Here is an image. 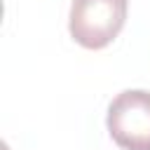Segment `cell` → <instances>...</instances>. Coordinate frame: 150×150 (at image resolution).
<instances>
[{"label":"cell","mask_w":150,"mask_h":150,"mask_svg":"<svg viewBox=\"0 0 150 150\" xmlns=\"http://www.w3.org/2000/svg\"><path fill=\"white\" fill-rule=\"evenodd\" d=\"M127 0H73L70 35L84 49L108 47L122 30Z\"/></svg>","instance_id":"cell-1"},{"label":"cell","mask_w":150,"mask_h":150,"mask_svg":"<svg viewBox=\"0 0 150 150\" xmlns=\"http://www.w3.org/2000/svg\"><path fill=\"white\" fill-rule=\"evenodd\" d=\"M108 131L122 150H150V91L117 94L108 108Z\"/></svg>","instance_id":"cell-2"}]
</instances>
